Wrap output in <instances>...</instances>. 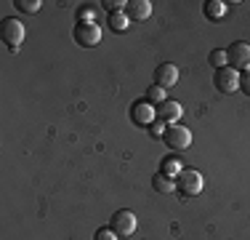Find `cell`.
<instances>
[{
  "label": "cell",
  "mask_w": 250,
  "mask_h": 240,
  "mask_svg": "<svg viewBox=\"0 0 250 240\" xmlns=\"http://www.w3.org/2000/svg\"><path fill=\"white\" fill-rule=\"evenodd\" d=\"M24 24L19 19H3L0 22V38L8 46V51H19L21 43H24Z\"/></svg>",
  "instance_id": "1"
},
{
  "label": "cell",
  "mask_w": 250,
  "mask_h": 240,
  "mask_svg": "<svg viewBox=\"0 0 250 240\" xmlns=\"http://www.w3.org/2000/svg\"><path fill=\"white\" fill-rule=\"evenodd\" d=\"M176 187L181 190V195H200L202 187H205V179H202V173L197 168H184L181 173L176 176Z\"/></svg>",
  "instance_id": "2"
},
{
  "label": "cell",
  "mask_w": 250,
  "mask_h": 240,
  "mask_svg": "<svg viewBox=\"0 0 250 240\" xmlns=\"http://www.w3.org/2000/svg\"><path fill=\"white\" fill-rule=\"evenodd\" d=\"M226 64H229L231 70L237 72H248L250 70V43L245 40H237V43H231L226 48Z\"/></svg>",
  "instance_id": "3"
},
{
  "label": "cell",
  "mask_w": 250,
  "mask_h": 240,
  "mask_svg": "<svg viewBox=\"0 0 250 240\" xmlns=\"http://www.w3.org/2000/svg\"><path fill=\"white\" fill-rule=\"evenodd\" d=\"M72 35H75V43L83 48H93L101 43V27L96 22H77Z\"/></svg>",
  "instance_id": "4"
},
{
  "label": "cell",
  "mask_w": 250,
  "mask_h": 240,
  "mask_svg": "<svg viewBox=\"0 0 250 240\" xmlns=\"http://www.w3.org/2000/svg\"><path fill=\"white\" fill-rule=\"evenodd\" d=\"M163 142H165V147H168V149L181 152V149H187L189 144H192V131L184 128V125H178V123L176 125H168V128H165Z\"/></svg>",
  "instance_id": "5"
},
{
  "label": "cell",
  "mask_w": 250,
  "mask_h": 240,
  "mask_svg": "<svg viewBox=\"0 0 250 240\" xmlns=\"http://www.w3.org/2000/svg\"><path fill=\"white\" fill-rule=\"evenodd\" d=\"M109 227L115 230L117 238H128L136 232V227H139V219H136L133 211H128V208H120V211H115V216H112Z\"/></svg>",
  "instance_id": "6"
},
{
  "label": "cell",
  "mask_w": 250,
  "mask_h": 240,
  "mask_svg": "<svg viewBox=\"0 0 250 240\" xmlns=\"http://www.w3.org/2000/svg\"><path fill=\"white\" fill-rule=\"evenodd\" d=\"M213 86H216V91H221V94L237 91V88H240V72L231 70L229 64H226V67H218L216 75H213Z\"/></svg>",
  "instance_id": "7"
},
{
  "label": "cell",
  "mask_w": 250,
  "mask_h": 240,
  "mask_svg": "<svg viewBox=\"0 0 250 240\" xmlns=\"http://www.w3.org/2000/svg\"><path fill=\"white\" fill-rule=\"evenodd\" d=\"M154 112H157V120H160V123H165V125H176V123H178V118L184 115V107L178 104L176 99H165V101H160V104L154 107Z\"/></svg>",
  "instance_id": "8"
},
{
  "label": "cell",
  "mask_w": 250,
  "mask_h": 240,
  "mask_svg": "<svg viewBox=\"0 0 250 240\" xmlns=\"http://www.w3.org/2000/svg\"><path fill=\"white\" fill-rule=\"evenodd\" d=\"M130 120H133L136 125H152L154 120H157V112H154V107L146 99H139L130 107Z\"/></svg>",
  "instance_id": "9"
},
{
  "label": "cell",
  "mask_w": 250,
  "mask_h": 240,
  "mask_svg": "<svg viewBox=\"0 0 250 240\" xmlns=\"http://www.w3.org/2000/svg\"><path fill=\"white\" fill-rule=\"evenodd\" d=\"M178 77H181V72H178L176 64L165 62V64H160V67L154 70V86H160V88H173L176 83H178Z\"/></svg>",
  "instance_id": "10"
},
{
  "label": "cell",
  "mask_w": 250,
  "mask_h": 240,
  "mask_svg": "<svg viewBox=\"0 0 250 240\" xmlns=\"http://www.w3.org/2000/svg\"><path fill=\"white\" fill-rule=\"evenodd\" d=\"M125 14H128V19L133 22H144L152 16V3L149 0H130L128 5H125Z\"/></svg>",
  "instance_id": "11"
},
{
  "label": "cell",
  "mask_w": 250,
  "mask_h": 240,
  "mask_svg": "<svg viewBox=\"0 0 250 240\" xmlns=\"http://www.w3.org/2000/svg\"><path fill=\"white\" fill-rule=\"evenodd\" d=\"M152 187H154V192H160V195H168V192L176 190V182L160 171V173H154V176H152Z\"/></svg>",
  "instance_id": "12"
},
{
  "label": "cell",
  "mask_w": 250,
  "mask_h": 240,
  "mask_svg": "<svg viewBox=\"0 0 250 240\" xmlns=\"http://www.w3.org/2000/svg\"><path fill=\"white\" fill-rule=\"evenodd\" d=\"M106 24H109L112 32H125V29H128V24H130V19H128V14L117 11V14H109V16H106Z\"/></svg>",
  "instance_id": "13"
},
{
  "label": "cell",
  "mask_w": 250,
  "mask_h": 240,
  "mask_svg": "<svg viewBox=\"0 0 250 240\" xmlns=\"http://www.w3.org/2000/svg\"><path fill=\"white\" fill-rule=\"evenodd\" d=\"M226 14V5L221 0H210V3H205V16H210V19H221Z\"/></svg>",
  "instance_id": "14"
},
{
  "label": "cell",
  "mask_w": 250,
  "mask_h": 240,
  "mask_svg": "<svg viewBox=\"0 0 250 240\" xmlns=\"http://www.w3.org/2000/svg\"><path fill=\"white\" fill-rule=\"evenodd\" d=\"M96 14H99V8L93 3H88V5H83V8L77 11V22H93Z\"/></svg>",
  "instance_id": "15"
},
{
  "label": "cell",
  "mask_w": 250,
  "mask_h": 240,
  "mask_svg": "<svg viewBox=\"0 0 250 240\" xmlns=\"http://www.w3.org/2000/svg\"><path fill=\"white\" fill-rule=\"evenodd\" d=\"M184 168H181V163H178L176 158H168V160H163V173L165 176H178Z\"/></svg>",
  "instance_id": "16"
},
{
  "label": "cell",
  "mask_w": 250,
  "mask_h": 240,
  "mask_svg": "<svg viewBox=\"0 0 250 240\" xmlns=\"http://www.w3.org/2000/svg\"><path fill=\"white\" fill-rule=\"evenodd\" d=\"M40 5H43L40 0H16V8L24 11V14H38Z\"/></svg>",
  "instance_id": "17"
},
{
  "label": "cell",
  "mask_w": 250,
  "mask_h": 240,
  "mask_svg": "<svg viewBox=\"0 0 250 240\" xmlns=\"http://www.w3.org/2000/svg\"><path fill=\"white\" fill-rule=\"evenodd\" d=\"M146 101H154V104H160V101H165V88H160V86H152L149 91H146V96H144Z\"/></svg>",
  "instance_id": "18"
},
{
  "label": "cell",
  "mask_w": 250,
  "mask_h": 240,
  "mask_svg": "<svg viewBox=\"0 0 250 240\" xmlns=\"http://www.w3.org/2000/svg\"><path fill=\"white\" fill-rule=\"evenodd\" d=\"M210 64H213V67H226V51H213L210 53Z\"/></svg>",
  "instance_id": "19"
},
{
  "label": "cell",
  "mask_w": 250,
  "mask_h": 240,
  "mask_svg": "<svg viewBox=\"0 0 250 240\" xmlns=\"http://www.w3.org/2000/svg\"><path fill=\"white\" fill-rule=\"evenodd\" d=\"M165 128H168L165 123H160V120H154V123L149 125V134L154 136V139H163V136H165Z\"/></svg>",
  "instance_id": "20"
},
{
  "label": "cell",
  "mask_w": 250,
  "mask_h": 240,
  "mask_svg": "<svg viewBox=\"0 0 250 240\" xmlns=\"http://www.w3.org/2000/svg\"><path fill=\"white\" fill-rule=\"evenodd\" d=\"M101 5H104L109 14H117V11H123V5H128V3H123V0H104Z\"/></svg>",
  "instance_id": "21"
},
{
  "label": "cell",
  "mask_w": 250,
  "mask_h": 240,
  "mask_svg": "<svg viewBox=\"0 0 250 240\" xmlns=\"http://www.w3.org/2000/svg\"><path fill=\"white\" fill-rule=\"evenodd\" d=\"M93 240H117V235H115V230H112V227H109V230L104 227V230L96 232V238H93Z\"/></svg>",
  "instance_id": "22"
},
{
  "label": "cell",
  "mask_w": 250,
  "mask_h": 240,
  "mask_svg": "<svg viewBox=\"0 0 250 240\" xmlns=\"http://www.w3.org/2000/svg\"><path fill=\"white\" fill-rule=\"evenodd\" d=\"M240 88H242V94H248V96H250V70L240 75Z\"/></svg>",
  "instance_id": "23"
}]
</instances>
